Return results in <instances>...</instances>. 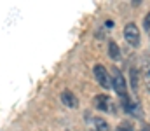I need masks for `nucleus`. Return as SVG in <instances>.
I'll list each match as a JSON object with an SVG mask.
<instances>
[{
	"label": "nucleus",
	"mask_w": 150,
	"mask_h": 131,
	"mask_svg": "<svg viewBox=\"0 0 150 131\" xmlns=\"http://www.w3.org/2000/svg\"><path fill=\"white\" fill-rule=\"evenodd\" d=\"M110 79H112V89H115V93L120 96V100H122V98H127V84H126L124 75H122L117 68H113Z\"/></svg>",
	"instance_id": "nucleus-1"
},
{
	"label": "nucleus",
	"mask_w": 150,
	"mask_h": 131,
	"mask_svg": "<svg viewBox=\"0 0 150 131\" xmlns=\"http://www.w3.org/2000/svg\"><path fill=\"white\" fill-rule=\"evenodd\" d=\"M124 37H126V40H127L129 45H133V47H138L140 45V42H142V33H140L136 23H127L124 26Z\"/></svg>",
	"instance_id": "nucleus-2"
},
{
	"label": "nucleus",
	"mask_w": 150,
	"mask_h": 131,
	"mask_svg": "<svg viewBox=\"0 0 150 131\" xmlns=\"http://www.w3.org/2000/svg\"><path fill=\"white\" fill-rule=\"evenodd\" d=\"M120 101H122V108H124V112L131 114V115L136 117V119H142L143 110H142V105H140L138 100H133V98L127 96V98H122Z\"/></svg>",
	"instance_id": "nucleus-3"
},
{
	"label": "nucleus",
	"mask_w": 150,
	"mask_h": 131,
	"mask_svg": "<svg viewBox=\"0 0 150 131\" xmlns=\"http://www.w3.org/2000/svg\"><path fill=\"white\" fill-rule=\"evenodd\" d=\"M93 105H94V108H98L101 112H110V114L115 112V105H113L112 98L107 94H96L93 100Z\"/></svg>",
	"instance_id": "nucleus-4"
},
{
	"label": "nucleus",
	"mask_w": 150,
	"mask_h": 131,
	"mask_svg": "<svg viewBox=\"0 0 150 131\" xmlns=\"http://www.w3.org/2000/svg\"><path fill=\"white\" fill-rule=\"evenodd\" d=\"M94 77L98 81V84L103 87V89H112V79H110V74L107 72V68L103 65H96L94 67Z\"/></svg>",
	"instance_id": "nucleus-5"
},
{
	"label": "nucleus",
	"mask_w": 150,
	"mask_h": 131,
	"mask_svg": "<svg viewBox=\"0 0 150 131\" xmlns=\"http://www.w3.org/2000/svg\"><path fill=\"white\" fill-rule=\"evenodd\" d=\"M86 121L89 123L91 130L93 131H110V126L105 119L101 117H91V115H86Z\"/></svg>",
	"instance_id": "nucleus-6"
},
{
	"label": "nucleus",
	"mask_w": 150,
	"mask_h": 131,
	"mask_svg": "<svg viewBox=\"0 0 150 131\" xmlns=\"http://www.w3.org/2000/svg\"><path fill=\"white\" fill-rule=\"evenodd\" d=\"M61 101L67 107H70V108H77L79 107V100H77V96H75L72 91H63L61 93Z\"/></svg>",
	"instance_id": "nucleus-7"
},
{
	"label": "nucleus",
	"mask_w": 150,
	"mask_h": 131,
	"mask_svg": "<svg viewBox=\"0 0 150 131\" xmlns=\"http://www.w3.org/2000/svg\"><path fill=\"white\" fill-rule=\"evenodd\" d=\"M108 56L112 58L113 61H119L120 59V47L113 42V40L108 42Z\"/></svg>",
	"instance_id": "nucleus-8"
},
{
	"label": "nucleus",
	"mask_w": 150,
	"mask_h": 131,
	"mask_svg": "<svg viewBox=\"0 0 150 131\" xmlns=\"http://www.w3.org/2000/svg\"><path fill=\"white\" fill-rule=\"evenodd\" d=\"M129 72H131V87L136 91L138 89V84H140V72L136 68H131Z\"/></svg>",
	"instance_id": "nucleus-9"
},
{
	"label": "nucleus",
	"mask_w": 150,
	"mask_h": 131,
	"mask_svg": "<svg viewBox=\"0 0 150 131\" xmlns=\"http://www.w3.org/2000/svg\"><path fill=\"white\" fill-rule=\"evenodd\" d=\"M143 81H145L147 87L150 89V63H147V65L143 67Z\"/></svg>",
	"instance_id": "nucleus-10"
},
{
	"label": "nucleus",
	"mask_w": 150,
	"mask_h": 131,
	"mask_svg": "<svg viewBox=\"0 0 150 131\" xmlns=\"http://www.w3.org/2000/svg\"><path fill=\"white\" fill-rule=\"evenodd\" d=\"M143 28H145L147 32H150V12L145 16V19H143Z\"/></svg>",
	"instance_id": "nucleus-11"
},
{
	"label": "nucleus",
	"mask_w": 150,
	"mask_h": 131,
	"mask_svg": "<svg viewBox=\"0 0 150 131\" xmlns=\"http://www.w3.org/2000/svg\"><path fill=\"white\" fill-rule=\"evenodd\" d=\"M117 131H133V130H131L127 124H124V126H119V130H117Z\"/></svg>",
	"instance_id": "nucleus-12"
},
{
	"label": "nucleus",
	"mask_w": 150,
	"mask_h": 131,
	"mask_svg": "<svg viewBox=\"0 0 150 131\" xmlns=\"http://www.w3.org/2000/svg\"><path fill=\"white\" fill-rule=\"evenodd\" d=\"M143 131H150V126H147V128H143Z\"/></svg>",
	"instance_id": "nucleus-13"
}]
</instances>
